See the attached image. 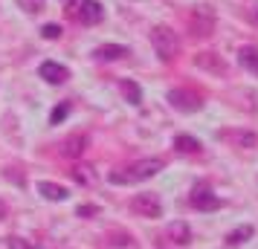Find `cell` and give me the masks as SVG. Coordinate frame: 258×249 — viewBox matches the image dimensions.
<instances>
[{"instance_id":"1","label":"cell","mask_w":258,"mask_h":249,"mask_svg":"<svg viewBox=\"0 0 258 249\" xmlns=\"http://www.w3.org/2000/svg\"><path fill=\"white\" fill-rule=\"evenodd\" d=\"M165 168L163 159H157V156H151V159H140V162H134V165L122 168V171H113L110 174V183L113 186H131V183H140V180H151L157 177L160 171Z\"/></svg>"},{"instance_id":"2","label":"cell","mask_w":258,"mask_h":249,"mask_svg":"<svg viewBox=\"0 0 258 249\" xmlns=\"http://www.w3.org/2000/svg\"><path fill=\"white\" fill-rule=\"evenodd\" d=\"M64 12L82 26H96L105 18V9H102L99 0H64Z\"/></svg>"},{"instance_id":"3","label":"cell","mask_w":258,"mask_h":249,"mask_svg":"<svg viewBox=\"0 0 258 249\" xmlns=\"http://www.w3.org/2000/svg\"><path fill=\"white\" fill-rule=\"evenodd\" d=\"M151 44H154V52L163 61H174L177 55H180V38H177V32L168 29V26H154Z\"/></svg>"},{"instance_id":"4","label":"cell","mask_w":258,"mask_h":249,"mask_svg":"<svg viewBox=\"0 0 258 249\" xmlns=\"http://www.w3.org/2000/svg\"><path fill=\"white\" fill-rule=\"evenodd\" d=\"M188 26H191V32L198 38H206L212 35V29H215V9L212 6H195L191 15H188Z\"/></svg>"},{"instance_id":"5","label":"cell","mask_w":258,"mask_h":249,"mask_svg":"<svg viewBox=\"0 0 258 249\" xmlns=\"http://www.w3.org/2000/svg\"><path fill=\"white\" fill-rule=\"evenodd\" d=\"M168 102H171V107H174V110H180V113H198L200 107H203L200 93L186 90V87H177V90H171V93H168Z\"/></svg>"},{"instance_id":"6","label":"cell","mask_w":258,"mask_h":249,"mask_svg":"<svg viewBox=\"0 0 258 249\" xmlns=\"http://www.w3.org/2000/svg\"><path fill=\"white\" fill-rule=\"evenodd\" d=\"M131 209H134L137 214H142V217H148V220H157V217L163 214V203H160L157 194L145 191V194H140V197L131 200Z\"/></svg>"},{"instance_id":"7","label":"cell","mask_w":258,"mask_h":249,"mask_svg":"<svg viewBox=\"0 0 258 249\" xmlns=\"http://www.w3.org/2000/svg\"><path fill=\"white\" fill-rule=\"evenodd\" d=\"M191 206L198 209V212H212V209H218L221 206V200L212 194V189H206V186H198V189L191 191Z\"/></svg>"},{"instance_id":"8","label":"cell","mask_w":258,"mask_h":249,"mask_svg":"<svg viewBox=\"0 0 258 249\" xmlns=\"http://www.w3.org/2000/svg\"><path fill=\"white\" fill-rule=\"evenodd\" d=\"M38 72H41V78L49 81V84H64L67 78H70L67 67H61V64H55V61H44V64L38 67Z\"/></svg>"},{"instance_id":"9","label":"cell","mask_w":258,"mask_h":249,"mask_svg":"<svg viewBox=\"0 0 258 249\" xmlns=\"http://www.w3.org/2000/svg\"><path fill=\"white\" fill-rule=\"evenodd\" d=\"M195 64H198L200 70H209V72H218V75H226V64L221 61L218 52H200L195 55Z\"/></svg>"},{"instance_id":"10","label":"cell","mask_w":258,"mask_h":249,"mask_svg":"<svg viewBox=\"0 0 258 249\" xmlns=\"http://www.w3.org/2000/svg\"><path fill=\"white\" fill-rule=\"evenodd\" d=\"M87 145H90V136L76 133V136H70V139H64V145H61V154L76 159V156H82L84 151H87Z\"/></svg>"},{"instance_id":"11","label":"cell","mask_w":258,"mask_h":249,"mask_svg":"<svg viewBox=\"0 0 258 249\" xmlns=\"http://www.w3.org/2000/svg\"><path fill=\"white\" fill-rule=\"evenodd\" d=\"M223 139L226 142H232L235 148H255L258 145V133H252V131H226L223 133Z\"/></svg>"},{"instance_id":"12","label":"cell","mask_w":258,"mask_h":249,"mask_svg":"<svg viewBox=\"0 0 258 249\" xmlns=\"http://www.w3.org/2000/svg\"><path fill=\"white\" fill-rule=\"evenodd\" d=\"M165 235H168L171 243H188V240H191V229H188V223H183V220H174V223L165 226Z\"/></svg>"},{"instance_id":"13","label":"cell","mask_w":258,"mask_h":249,"mask_svg":"<svg viewBox=\"0 0 258 249\" xmlns=\"http://www.w3.org/2000/svg\"><path fill=\"white\" fill-rule=\"evenodd\" d=\"M38 191H41L47 200H52V203H64V200H67V194H70L64 186H58V183H49V180L38 183Z\"/></svg>"},{"instance_id":"14","label":"cell","mask_w":258,"mask_h":249,"mask_svg":"<svg viewBox=\"0 0 258 249\" xmlns=\"http://www.w3.org/2000/svg\"><path fill=\"white\" fill-rule=\"evenodd\" d=\"M128 55V47H119V44H105V47H96L93 58L96 61H116Z\"/></svg>"},{"instance_id":"15","label":"cell","mask_w":258,"mask_h":249,"mask_svg":"<svg viewBox=\"0 0 258 249\" xmlns=\"http://www.w3.org/2000/svg\"><path fill=\"white\" fill-rule=\"evenodd\" d=\"M238 61H241V67H246L252 75H258V49L255 47H241L238 49Z\"/></svg>"},{"instance_id":"16","label":"cell","mask_w":258,"mask_h":249,"mask_svg":"<svg viewBox=\"0 0 258 249\" xmlns=\"http://www.w3.org/2000/svg\"><path fill=\"white\" fill-rule=\"evenodd\" d=\"M174 148L180 151V154H200V142L195 139V136H186V133H180L174 139Z\"/></svg>"},{"instance_id":"17","label":"cell","mask_w":258,"mask_h":249,"mask_svg":"<svg viewBox=\"0 0 258 249\" xmlns=\"http://www.w3.org/2000/svg\"><path fill=\"white\" fill-rule=\"evenodd\" d=\"M119 90L125 93V99H128L131 105H140V102H142V90L137 87V81L125 78V81H119Z\"/></svg>"},{"instance_id":"18","label":"cell","mask_w":258,"mask_h":249,"mask_svg":"<svg viewBox=\"0 0 258 249\" xmlns=\"http://www.w3.org/2000/svg\"><path fill=\"white\" fill-rule=\"evenodd\" d=\"M246 237H252V226H241V229L229 232V235H226V243H229V246H235V243H244Z\"/></svg>"},{"instance_id":"19","label":"cell","mask_w":258,"mask_h":249,"mask_svg":"<svg viewBox=\"0 0 258 249\" xmlns=\"http://www.w3.org/2000/svg\"><path fill=\"white\" fill-rule=\"evenodd\" d=\"M70 177L79 180V183H84V186H90V183L96 180L93 174H90V168H87V165H76V168L70 171Z\"/></svg>"},{"instance_id":"20","label":"cell","mask_w":258,"mask_h":249,"mask_svg":"<svg viewBox=\"0 0 258 249\" xmlns=\"http://www.w3.org/2000/svg\"><path fill=\"white\" fill-rule=\"evenodd\" d=\"M21 9H24L26 15H38V12H44V0H15Z\"/></svg>"},{"instance_id":"21","label":"cell","mask_w":258,"mask_h":249,"mask_svg":"<svg viewBox=\"0 0 258 249\" xmlns=\"http://www.w3.org/2000/svg\"><path fill=\"white\" fill-rule=\"evenodd\" d=\"M6 246L9 249H35V243L26 240V237H21V235H9L6 237Z\"/></svg>"},{"instance_id":"22","label":"cell","mask_w":258,"mask_h":249,"mask_svg":"<svg viewBox=\"0 0 258 249\" xmlns=\"http://www.w3.org/2000/svg\"><path fill=\"white\" fill-rule=\"evenodd\" d=\"M70 110H73V102H61V105L55 107V110H52V116H49V125H58L61 119L70 113Z\"/></svg>"},{"instance_id":"23","label":"cell","mask_w":258,"mask_h":249,"mask_svg":"<svg viewBox=\"0 0 258 249\" xmlns=\"http://www.w3.org/2000/svg\"><path fill=\"white\" fill-rule=\"evenodd\" d=\"M244 15L249 24L258 26V0H244Z\"/></svg>"},{"instance_id":"24","label":"cell","mask_w":258,"mask_h":249,"mask_svg":"<svg viewBox=\"0 0 258 249\" xmlns=\"http://www.w3.org/2000/svg\"><path fill=\"white\" fill-rule=\"evenodd\" d=\"M41 35L49 38V41H55V38H61V26H58V24H47V26H41Z\"/></svg>"},{"instance_id":"25","label":"cell","mask_w":258,"mask_h":249,"mask_svg":"<svg viewBox=\"0 0 258 249\" xmlns=\"http://www.w3.org/2000/svg\"><path fill=\"white\" fill-rule=\"evenodd\" d=\"M110 243H113V246H131V237L128 235H113V240H110Z\"/></svg>"},{"instance_id":"26","label":"cell","mask_w":258,"mask_h":249,"mask_svg":"<svg viewBox=\"0 0 258 249\" xmlns=\"http://www.w3.org/2000/svg\"><path fill=\"white\" fill-rule=\"evenodd\" d=\"M93 212H96L93 206H82V209H79V214H82V217H87V214H93Z\"/></svg>"},{"instance_id":"27","label":"cell","mask_w":258,"mask_h":249,"mask_svg":"<svg viewBox=\"0 0 258 249\" xmlns=\"http://www.w3.org/2000/svg\"><path fill=\"white\" fill-rule=\"evenodd\" d=\"M6 212H9V209H6V203L0 200V220H3V217H6Z\"/></svg>"}]
</instances>
